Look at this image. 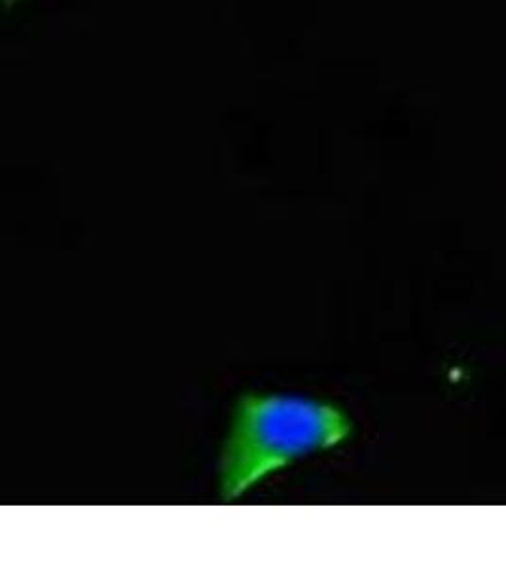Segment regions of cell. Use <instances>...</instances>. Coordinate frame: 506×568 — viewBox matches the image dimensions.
Segmentation results:
<instances>
[{
  "mask_svg": "<svg viewBox=\"0 0 506 568\" xmlns=\"http://www.w3.org/2000/svg\"><path fill=\"white\" fill-rule=\"evenodd\" d=\"M353 420L332 402L296 394L245 393L235 402L219 463L224 503L312 453L344 444Z\"/></svg>",
  "mask_w": 506,
  "mask_h": 568,
  "instance_id": "6da1fadb",
  "label": "cell"
}]
</instances>
